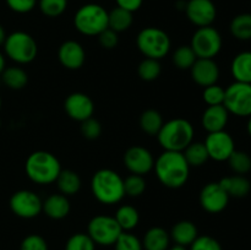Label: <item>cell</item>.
Here are the masks:
<instances>
[{
	"instance_id": "1",
	"label": "cell",
	"mask_w": 251,
	"mask_h": 250,
	"mask_svg": "<svg viewBox=\"0 0 251 250\" xmlns=\"http://www.w3.org/2000/svg\"><path fill=\"white\" fill-rule=\"evenodd\" d=\"M154 172L164 186L169 189H178L188 181L190 166L186 162L183 152L164 151L154 161Z\"/></svg>"
},
{
	"instance_id": "2",
	"label": "cell",
	"mask_w": 251,
	"mask_h": 250,
	"mask_svg": "<svg viewBox=\"0 0 251 250\" xmlns=\"http://www.w3.org/2000/svg\"><path fill=\"white\" fill-rule=\"evenodd\" d=\"M91 190L96 200L100 203L114 205L120 202L125 196L124 179L113 169H100L93 174Z\"/></svg>"
},
{
	"instance_id": "3",
	"label": "cell",
	"mask_w": 251,
	"mask_h": 250,
	"mask_svg": "<svg viewBox=\"0 0 251 250\" xmlns=\"http://www.w3.org/2000/svg\"><path fill=\"white\" fill-rule=\"evenodd\" d=\"M157 139L164 151L183 152L194 141V126L184 118H174L164 123Z\"/></svg>"
},
{
	"instance_id": "4",
	"label": "cell",
	"mask_w": 251,
	"mask_h": 250,
	"mask_svg": "<svg viewBox=\"0 0 251 250\" xmlns=\"http://www.w3.org/2000/svg\"><path fill=\"white\" fill-rule=\"evenodd\" d=\"M25 171L32 181L47 185L56 181L61 172V166L59 159L50 152L36 151L27 157Z\"/></svg>"
},
{
	"instance_id": "5",
	"label": "cell",
	"mask_w": 251,
	"mask_h": 250,
	"mask_svg": "<svg viewBox=\"0 0 251 250\" xmlns=\"http://www.w3.org/2000/svg\"><path fill=\"white\" fill-rule=\"evenodd\" d=\"M74 25L81 34L98 36L108 28V11L100 4H86L76 11Z\"/></svg>"
},
{
	"instance_id": "6",
	"label": "cell",
	"mask_w": 251,
	"mask_h": 250,
	"mask_svg": "<svg viewBox=\"0 0 251 250\" xmlns=\"http://www.w3.org/2000/svg\"><path fill=\"white\" fill-rule=\"evenodd\" d=\"M136 46L146 58L161 60L171 50V38L158 27H146L137 34Z\"/></svg>"
},
{
	"instance_id": "7",
	"label": "cell",
	"mask_w": 251,
	"mask_h": 250,
	"mask_svg": "<svg viewBox=\"0 0 251 250\" xmlns=\"http://www.w3.org/2000/svg\"><path fill=\"white\" fill-rule=\"evenodd\" d=\"M6 55L17 64H28L36 59L38 47L31 34L22 31L12 32L4 42Z\"/></svg>"
},
{
	"instance_id": "8",
	"label": "cell",
	"mask_w": 251,
	"mask_h": 250,
	"mask_svg": "<svg viewBox=\"0 0 251 250\" xmlns=\"http://www.w3.org/2000/svg\"><path fill=\"white\" fill-rule=\"evenodd\" d=\"M222 37L212 26L199 27L191 38L190 47L199 59H213L222 49Z\"/></svg>"
},
{
	"instance_id": "9",
	"label": "cell",
	"mask_w": 251,
	"mask_h": 250,
	"mask_svg": "<svg viewBox=\"0 0 251 250\" xmlns=\"http://www.w3.org/2000/svg\"><path fill=\"white\" fill-rule=\"evenodd\" d=\"M223 105L229 114L237 117H250L251 115V83L233 82L226 88Z\"/></svg>"
},
{
	"instance_id": "10",
	"label": "cell",
	"mask_w": 251,
	"mask_h": 250,
	"mask_svg": "<svg viewBox=\"0 0 251 250\" xmlns=\"http://www.w3.org/2000/svg\"><path fill=\"white\" fill-rule=\"evenodd\" d=\"M91 239L98 245H114L123 229L118 225L117 220L112 216H95L88 223L87 228Z\"/></svg>"
},
{
	"instance_id": "11",
	"label": "cell",
	"mask_w": 251,
	"mask_h": 250,
	"mask_svg": "<svg viewBox=\"0 0 251 250\" xmlns=\"http://www.w3.org/2000/svg\"><path fill=\"white\" fill-rule=\"evenodd\" d=\"M43 201L31 190H19L10 199V208L21 218H34L42 212Z\"/></svg>"
},
{
	"instance_id": "12",
	"label": "cell",
	"mask_w": 251,
	"mask_h": 250,
	"mask_svg": "<svg viewBox=\"0 0 251 250\" xmlns=\"http://www.w3.org/2000/svg\"><path fill=\"white\" fill-rule=\"evenodd\" d=\"M229 199V195L226 193V190L218 181L206 184L201 189L200 196H199L201 207L208 213L222 212L228 206Z\"/></svg>"
},
{
	"instance_id": "13",
	"label": "cell",
	"mask_w": 251,
	"mask_h": 250,
	"mask_svg": "<svg viewBox=\"0 0 251 250\" xmlns=\"http://www.w3.org/2000/svg\"><path fill=\"white\" fill-rule=\"evenodd\" d=\"M203 144L207 150L208 157L217 162L227 161L235 150L234 140L226 130L210 132Z\"/></svg>"
},
{
	"instance_id": "14",
	"label": "cell",
	"mask_w": 251,
	"mask_h": 250,
	"mask_svg": "<svg viewBox=\"0 0 251 250\" xmlns=\"http://www.w3.org/2000/svg\"><path fill=\"white\" fill-rule=\"evenodd\" d=\"M124 164L131 174L145 175L153 169L154 158L146 147L131 146L125 151Z\"/></svg>"
},
{
	"instance_id": "15",
	"label": "cell",
	"mask_w": 251,
	"mask_h": 250,
	"mask_svg": "<svg viewBox=\"0 0 251 250\" xmlns=\"http://www.w3.org/2000/svg\"><path fill=\"white\" fill-rule=\"evenodd\" d=\"M185 12L189 21L198 27L211 26L217 16V9L212 0H189Z\"/></svg>"
},
{
	"instance_id": "16",
	"label": "cell",
	"mask_w": 251,
	"mask_h": 250,
	"mask_svg": "<svg viewBox=\"0 0 251 250\" xmlns=\"http://www.w3.org/2000/svg\"><path fill=\"white\" fill-rule=\"evenodd\" d=\"M64 109L66 114L76 122H81L92 118L95 112V104L90 96L82 92H74L66 97L64 102Z\"/></svg>"
},
{
	"instance_id": "17",
	"label": "cell",
	"mask_w": 251,
	"mask_h": 250,
	"mask_svg": "<svg viewBox=\"0 0 251 250\" xmlns=\"http://www.w3.org/2000/svg\"><path fill=\"white\" fill-rule=\"evenodd\" d=\"M190 71L194 82L203 88L217 83L220 78V68L213 59L198 58L191 66Z\"/></svg>"
},
{
	"instance_id": "18",
	"label": "cell",
	"mask_w": 251,
	"mask_h": 250,
	"mask_svg": "<svg viewBox=\"0 0 251 250\" xmlns=\"http://www.w3.org/2000/svg\"><path fill=\"white\" fill-rule=\"evenodd\" d=\"M58 58L64 68L69 70H77L85 64L86 53L78 42L66 41L59 47Z\"/></svg>"
},
{
	"instance_id": "19",
	"label": "cell",
	"mask_w": 251,
	"mask_h": 250,
	"mask_svg": "<svg viewBox=\"0 0 251 250\" xmlns=\"http://www.w3.org/2000/svg\"><path fill=\"white\" fill-rule=\"evenodd\" d=\"M228 118H229V113L223 104L208 105L203 112L201 123H202L203 129L210 134V132L225 130L227 126Z\"/></svg>"
},
{
	"instance_id": "20",
	"label": "cell",
	"mask_w": 251,
	"mask_h": 250,
	"mask_svg": "<svg viewBox=\"0 0 251 250\" xmlns=\"http://www.w3.org/2000/svg\"><path fill=\"white\" fill-rule=\"evenodd\" d=\"M42 211L51 220H63L70 212V201L63 194H53L43 201Z\"/></svg>"
},
{
	"instance_id": "21",
	"label": "cell",
	"mask_w": 251,
	"mask_h": 250,
	"mask_svg": "<svg viewBox=\"0 0 251 250\" xmlns=\"http://www.w3.org/2000/svg\"><path fill=\"white\" fill-rule=\"evenodd\" d=\"M218 183L225 189L226 193L229 195V198H245L251 190V184L249 179L245 178L244 175H239V174L225 176Z\"/></svg>"
},
{
	"instance_id": "22",
	"label": "cell",
	"mask_w": 251,
	"mask_h": 250,
	"mask_svg": "<svg viewBox=\"0 0 251 250\" xmlns=\"http://www.w3.org/2000/svg\"><path fill=\"white\" fill-rule=\"evenodd\" d=\"M171 239L176 243V245L188 247L194 243V240L199 237L198 228L191 221H179L173 225L171 230Z\"/></svg>"
},
{
	"instance_id": "23",
	"label": "cell",
	"mask_w": 251,
	"mask_h": 250,
	"mask_svg": "<svg viewBox=\"0 0 251 250\" xmlns=\"http://www.w3.org/2000/svg\"><path fill=\"white\" fill-rule=\"evenodd\" d=\"M230 71L238 82L251 83V51H242L234 56Z\"/></svg>"
},
{
	"instance_id": "24",
	"label": "cell",
	"mask_w": 251,
	"mask_h": 250,
	"mask_svg": "<svg viewBox=\"0 0 251 250\" xmlns=\"http://www.w3.org/2000/svg\"><path fill=\"white\" fill-rule=\"evenodd\" d=\"M171 243V235L164 228L152 227L145 234L142 247L145 250H167Z\"/></svg>"
},
{
	"instance_id": "25",
	"label": "cell",
	"mask_w": 251,
	"mask_h": 250,
	"mask_svg": "<svg viewBox=\"0 0 251 250\" xmlns=\"http://www.w3.org/2000/svg\"><path fill=\"white\" fill-rule=\"evenodd\" d=\"M56 185L63 195H75L81 188V179L76 172L71 171V169H61L60 174L56 179Z\"/></svg>"
},
{
	"instance_id": "26",
	"label": "cell",
	"mask_w": 251,
	"mask_h": 250,
	"mask_svg": "<svg viewBox=\"0 0 251 250\" xmlns=\"http://www.w3.org/2000/svg\"><path fill=\"white\" fill-rule=\"evenodd\" d=\"M132 20H134L132 12L117 6L112 11L108 12V28L113 29L117 33L124 32L130 28V26L132 25Z\"/></svg>"
},
{
	"instance_id": "27",
	"label": "cell",
	"mask_w": 251,
	"mask_h": 250,
	"mask_svg": "<svg viewBox=\"0 0 251 250\" xmlns=\"http://www.w3.org/2000/svg\"><path fill=\"white\" fill-rule=\"evenodd\" d=\"M114 218L117 220L118 225L123 229V232H129L134 229L140 221L139 211L131 205H123L115 212Z\"/></svg>"
},
{
	"instance_id": "28",
	"label": "cell",
	"mask_w": 251,
	"mask_h": 250,
	"mask_svg": "<svg viewBox=\"0 0 251 250\" xmlns=\"http://www.w3.org/2000/svg\"><path fill=\"white\" fill-rule=\"evenodd\" d=\"M164 122L162 114L156 109H147L140 117V127L150 136H157Z\"/></svg>"
},
{
	"instance_id": "29",
	"label": "cell",
	"mask_w": 251,
	"mask_h": 250,
	"mask_svg": "<svg viewBox=\"0 0 251 250\" xmlns=\"http://www.w3.org/2000/svg\"><path fill=\"white\" fill-rule=\"evenodd\" d=\"M184 157L190 167H201L208 161V153L203 142L193 141L183 151Z\"/></svg>"
},
{
	"instance_id": "30",
	"label": "cell",
	"mask_w": 251,
	"mask_h": 250,
	"mask_svg": "<svg viewBox=\"0 0 251 250\" xmlns=\"http://www.w3.org/2000/svg\"><path fill=\"white\" fill-rule=\"evenodd\" d=\"M1 78L2 82L11 90H21L28 82L27 73L19 66L4 69V71L1 73Z\"/></svg>"
},
{
	"instance_id": "31",
	"label": "cell",
	"mask_w": 251,
	"mask_h": 250,
	"mask_svg": "<svg viewBox=\"0 0 251 250\" xmlns=\"http://www.w3.org/2000/svg\"><path fill=\"white\" fill-rule=\"evenodd\" d=\"M230 33L239 41L251 39V14L237 15L230 22Z\"/></svg>"
},
{
	"instance_id": "32",
	"label": "cell",
	"mask_w": 251,
	"mask_h": 250,
	"mask_svg": "<svg viewBox=\"0 0 251 250\" xmlns=\"http://www.w3.org/2000/svg\"><path fill=\"white\" fill-rule=\"evenodd\" d=\"M173 63L180 70H190L198 56L190 46H180L173 53Z\"/></svg>"
},
{
	"instance_id": "33",
	"label": "cell",
	"mask_w": 251,
	"mask_h": 250,
	"mask_svg": "<svg viewBox=\"0 0 251 250\" xmlns=\"http://www.w3.org/2000/svg\"><path fill=\"white\" fill-rule=\"evenodd\" d=\"M227 161L230 169L235 174L244 175V174H247L248 172L251 171V157L247 152L234 150V152L230 154Z\"/></svg>"
},
{
	"instance_id": "34",
	"label": "cell",
	"mask_w": 251,
	"mask_h": 250,
	"mask_svg": "<svg viewBox=\"0 0 251 250\" xmlns=\"http://www.w3.org/2000/svg\"><path fill=\"white\" fill-rule=\"evenodd\" d=\"M161 63L159 60L151 58H145L141 63L139 64V68H137V73L141 80L144 81H154L156 78H158V76L161 75Z\"/></svg>"
},
{
	"instance_id": "35",
	"label": "cell",
	"mask_w": 251,
	"mask_h": 250,
	"mask_svg": "<svg viewBox=\"0 0 251 250\" xmlns=\"http://www.w3.org/2000/svg\"><path fill=\"white\" fill-rule=\"evenodd\" d=\"M124 190L125 195L130 198H137L141 196L146 190V180L144 175L139 174H130L124 179Z\"/></svg>"
},
{
	"instance_id": "36",
	"label": "cell",
	"mask_w": 251,
	"mask_h": 250,
	"mask_svg": "<svg viewBox=\"0 0 251 250\" xmlns=\"http://www.w3.org/2000/svg\"><path fill=\"white\" fill-rule=\"evenodd\" d=\"M96 244L86 233H76L71 235L65 245V250H95Z\"/></svg>"
},
{
	"instance_id": "37",
	"label": "cell",
	"mask_w": 251,
	"mask_h": 250,
	"mask_svg": "<svg viewBox=\"0 0 251 250\" xmlns=\"http://www.w3.org/2000/svg\"><path fill=\"white\" fill-rule=\"evenodd\" d=\"M68 7V0H39L42 14L48 17H58L64 14Z\"/></svg>"
},
{
	"instance_id": "38",
	"label": "cell",
	"mask_w": 251,
	"mask_h": 250,
	"mask_svg": "<svg viewBox=\"0 0 251 250\" xmlns=\"http://www.w3.org/2000/svg\"><path fill=\"white\" fill-rule=\"evenodd\" d=\"M226 88L221 87L217 83L203 88L202 98L207 105H220L225 102Z\"/></svg>"
},
{
	"instance_id": "39",
	"label": "cell",
	"mask_w": 251,
	"mask_h": 250,
	"mask_svg": "<svg viewBox=\"0 0 251 250\" xmlns=\"http://www.w3.org/2000/svg\"><path fill=\"white\" fill-rule=\"evenodd\" d=\"M115 250H144L142 242L129 232H123L114 243Z\"/></svg>"
},
{
	"instance_id": "40",
	"label": "cell",
	"mask_w": 251,
	"mask_h": 250,
	"mask_svg": "<svg viewBox=\"0 0 251 250\" xmlns=\"http://www.w3.org/2000/svg\"><path fill=\"white\" fill-rule=\"evenodd\" d=\"M81 134L87 140H96L102 134V125L95 118H88L81 123Z\"/></svg>"
},
{
	"instance_id": "41",
	"label": "cell",
	"mask_w": 251,
	"mask_h": 250,
	"mask_svg": "<svg viewBox=\"0 0 251 250\" xmlns=\"http://www.w3.org/2000/svg\"><path fill=\"white\" fill-rule=\"evenodd\" d=\"M190 250H223L220 242L210 235H201L194 240Z\"/></svg>"
},
{
	"instance_id": "42",
	"label": "cell",
	"mask_w": 251,
	"mask_h": 250,
	"mask_svg": "<svg viewBox=\"0 0 251 250\" xmlns=\"http://www.w3.org/2000/svg\"><path fill=\"white\" fill-rule=\"evenodd\" d=\"M21 250H48V244L41 235L29 234L22 240Z\"/></svg>"
},
{
	"instance_id": "43",
	"label": "cell",
	"mask_w": 251,
	"mask_h": 250,
	"mask_svg": "<svg viewBox=\"0 0 251 250\" xmlns=\"http://www.w3.org/2000/svg\"><path fill=\"white\" fill-rule=\"evenodd\" d=\"M98 41H100V44L104 49H113L118 46L119 37H118L117 32L110 28H107L102 33L98 34Z\"/></svg>"
},
{
	"instance_id": "44",
	"label": "cell",
	"mask_w": 251,
	"mask_h": 250,
	"mask_svg": "<svg viewBox=\"0 0 251 250\" xmlns=\"http://www.w3.org/2000/svg\"><path fill=\"white\" fill-rule=\"evenodd\" d=\"M6 4L12 11L26 14L32 11L37 4V0H6Z\"/></svg>"
},
{
	"instance_id": "45",
	"label": "cell",
	"mask_w": 251,
	"mask_h": 250,
	"mask_svg": "<svg viewBox=\"0 0 251 250\" xmlns=\"http://www.w3.org/2000/svg\"><path fill=\"white\" fill-rule=\"evenodd\" d=\"M144 0H117V5L126 11L135 12L141 7Z\"/></svg>"
},
{
	"instance_id": "46",
	"label": "cell",
	"mask_w": 251,
	"mask_h": 250,
	"mask_svg": "<svg viewBox=\"0 0 251 250\" xmlns=\"http://www.w3.org/2000/svg\"><path fill=\"white\" fill-rule=\"evenodd\" d=\"M5 39H6V33H5L4 27L0 25V46H1V44H4Z\"/></svg>"
},
{
	"instance_id": "47",
	"label": "cell",
	"mask_w": 251,
	"mask_h": 250,
	"mask_svg": "<svg viewBox=\"0 0 251 250\" xmlns=\"http://www.w3.org/2000/svg\"><path fill=\"white\" fill-rule=\"evenodd\" d=\"M4 69H5V58L4 55L0 53V75H1V73L4 71Z\"/></svg>"
},
{
	"instance_id": "48",
	"label": "cell",
	"mask_w": 251,
	"mask_h": 250,
	"mask_svg": "<svg viewBox=\"0 0 251 250\" xmlns=\"http://www.w3.org/2000/svg\"><path fill=\"white\" fill-rule=\"evenodd\" d=\"M167 250H186L185 247H181V245H174V247L168 248Z\"/></svg>"
},
{
	"instance_id": "49",
	"label": "cell",
	"mask_w": 251,
	"mask_h": 250,
	"mask_svg": "<svg viewBox=\"0 0 251 250\" xmlns=\"http://www.w3.org/2000/svg\"><path fill=\"white\" fill-rule=\"evenodd\" d=\"M248 132H249V135L251 136V115L249 117V122H248Z\"/></svg>"
},
{
	"instance_id": "50",
	"label": "cell",
	"mask_w": 251,
	"mask_h": 250,
	"mask_svg": "<svg viewBox=\"0 0 251 250\" xmlns=\"http://www.w3.org/2000/svg\"><path fill=\"white\" fill-rule=\"evenodd\" d=\"M0 109H1V98H0Z\"/></svg>"
}]
</instances>
